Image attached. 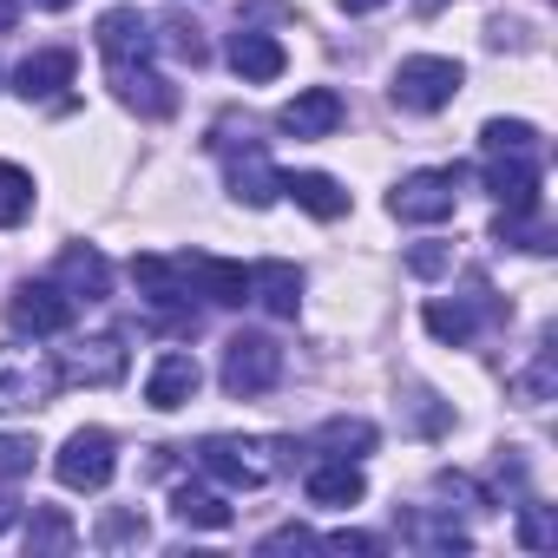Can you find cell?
I'll list each match as a JSON object with an SVG mask.
<instances>
[{
  "mask_svg": "<svg viewBox=\"0 0 558 558\" xmlns=\"http://www.w3.org/2000/svg\"><path fill=\"white\" fill-rule=\"evenodd\" d=\"M66 388L60 362L34 342H0V414H34Z\"/></svg>",
  "mask_w": 558,
  "mask_h": 558,
  "instance_id": "obj_1",
  "label": "cell"
},
{
  "mask_svg": "<svg viewBox=\"0 0 558 558\" xmlns=\"http://www.w3.org/2000/svg\"><path fill=\"white\" fill-rule=\"evenodd\" d=\"M460 86H466L460 60H447V53H408L395 66V86L388 93H395L401 112H440V106L460 99Z\"/></svg>",
  "mask_w": 558,
  "mask_h": 558,
  "instance_id": "obj_2",
  "label": "cell"
},
{
  "mask_svg": "<svg viewBox=\"0 0 558 558\" xmlns=\"http://www.w3.org/2000/svg\"><path fill=\"white\" fill-rule=\"evenodd\" d=\"M53 473H60V486H73V493H99V486H112V473H119V440H112L106 427H80V434H66V447L53 453Z\"/></svg>",
  "mask_w": 558,
  "mask_h": 558,
  "instance_id": "obj_3",
  "label": "cell"
},
{
  "mask_svg": "<svg viewBox=\"0 0 558 558\" xmlns=\"http://www.w3.org/2000/svg\"><path fill=\"white\" fill-rule=\"evenodd\" d=\"M276 381H283V349H276L269 336H230L223 342V395L256 401Z\"/></svg>",
  "mask_w": 558,
  "mask_h": 558,
  "instance_id": "obj_4",
  "label": "cell"
},
{
  "mask_svg": "<svg viewBox=\"0 0 558 558\" xmlns=\"http://www.w3.org/2000/svg\"><path fill=\"white\" fill-rule=\"evenodd\" d=\"M453 204H460V171H408L388 191V210L401 223H447Z\"/></svg>",
  "mask_w": 558,
  "mask_h": 558,
  "instance_id": "obj_5",
  "label": "cell"
},
{
  "mask_svg": "<svg viewBox=\"0 0 558 558\" xmlns=\"http://www.w3.org/2000/svg\"><path fill=\"white\" fill-rule=\"evenodd\" d=\"M197 466H204L210 480H223V486H263V480L276 473V453H269V440L210 434V440L197 447Z\"/></svg>",
  "mask_w": 558,
  "mask_h": 558,
  "instance_id": "obj_6",
  "label": "cell"
},
{
  "mask_svg": "<svg viewBox=\"0 0 558 558\" xmlns=\"http://www.w3.org/2000/svg\"><path fill=\"white\" fill-rule=\"evenodd\" d=\"M132 283L145 290V303L171 323H197L191 310V269L184 263H165V256H132Z\"/></svg>",
  "mask_w": 558,
  "mask_h": 558,
  "instance_id": "obj_7",
  "label": "cell"
},
{
  "mask_svg": "<svg viewBox=\"0 0 558 558\" xmlns=\"http://www.w3.org/2000/svg\"><path fill=\"white\" fill-rule=\"evenodd\" d=\"M8 323L21 329V336H66L73 329V296L60 290V283H21L14 290V303H8Z\"/></svg>",
  "mask_w": 558,
  "mask_h": 558,
  "instance_id": "obj_8",
  "label": "cell"
},
{
  "mask_svg": "<svg viewBox=\"0 0 558 558\" xmlns=\"http://www.w3.org/2000/svg\"><path fill=\"white\" fill-rule=\"evenodd\" d=\"M223 178H230V197L250 204V210H269L276 197H283V171L269 165L263 145H230L223 151Z\"/></svg>",
  "mask_w": 558,
  "mask_h": 558,
  "instance_id": "obj_9",
  "label": "cell"
},
{
  "mask_svg": "<svg viewBox=\"0 0 558 558\" xmlns=\"http://www.w3.org/2000/svg\"><path fill=\"white\" fill-rule=\"evenodd\" d=\"M93 40H99V53H106V66H132V60H151V47H158V34H151V21H145L138 8H112V14H99V27H93Z\"/></svg>",
  "mask_w": 558,
  "mask_h": 558,
  "instance_id": "obj_10",
  "label": "cell"
},
{
  "mask_svg": "<svg viewBox=\"0 0 558 558\" xmlns=\"http://www.w3.org/2000/svg\"><path fill=\"white\" fill-rule=\"evenodd\" d=\"M60 375L80 381V388H112V381H125V342L119 336H86V342L66 349Z\"/></svg>",
  "mask_w": 558,
  "mask_h": 558,
  "instance_id": "obj_11",
  "label": "cell"
},
{
  "mask_svg": "<svg viewBox=\"0 0 558 558\" xmlns=\"http://www.w3.org/2000/svg\"><path fill=\"white\" fill-rule=\"evenodd\" d=\"M342 119H349V106L329 86H310V93H296L283 112H276V125H283L290 138H329V132H342Z\"/></svg>",
  "mask_w": 558,
  "mask_h": 558,
  "instance_id": "obj_12",
  "label": "cell"
},
{
  "mask_svg": "<svg viewBox=\"0 0 558 558\" xmlns=\"http://www.w3.org/2000/svg\"><path fill=\"white\" fill-rule=\"evenodd\" d=\"M250 303H263L276 323H290V316L303 310V269H296V263H283V256L256 263V269H250Z\"/></svg>",
  "mask_w": 558,
  "mask_h": 558,
  "instance_id": "obj_13",
  "label": "cell"
},
{
  "mask_svg": "<svg viewBox=\"0 0 558 558\" xmlns=\"http://www.w3.org/2000/svg\"><path fill=\"white\" fill-rule=\"evenodd\" d=\"M197 381H204V368H197V355H184V349H165L158 362H151V381H145V401L158 408V414H178L191 395H197Z\"/></svg>",
  "mask_w": 558,
  "mask_h": 558,
  "instance_id": "obj_14",
  "label": "cell"
},
{
  "mask_svg": "<svg viewBox=\"0 0 558 558\" xmlns=\"http://www.w3.org/2000/svg\"><path fill=\"white\" fill-rule=\"evenodd\" d=\"M191 269V290L204 303H223V310H243L250 303V269L243 263H223V256H184Z\"/></svg>",
  "mask_w": 558,
  "mask_h": 558,
  "instance_id": "obj_15",
  "label": "cell"
},
{
  "mask_svg": "<svg viewBox=\"0 0 558 558\" xmlns=\"http://www.w3.org/2000/svg\"><path fill=\"white\" fill-rule=\"evenodd\" d=\"M112 93H119L132 112H145V119H171V112H178V93H171V80H158L145 60H132V66H112Z\"/></svg>",
  "mask_w": 558,
  "mask_h": 558,
  "instance_id": "obj_16",
  "label": "cell"
},
{
  "mask_svg": "<svg viewBox=\"0 0 558 558\" xmlns=\"http://www.w3.org/2000/svg\"><path fill=\"white\" fill-rule=\"evenodd\" d=\"M230 66H236V80H250V86H269V80H283L290 53H283V40H276V34H256V27H243V34L230 40Z\"/></svg>",
  "mask_w": 558,
  "mask_h": 558,
  "instance_id": "obj_17",
  "label": "cell"
},
{
  "mask_svg": "<svg viewBox=\"0 0 558 558\" xmlns=\"http://www.w3.org/2000/svg\"><path fill=\"white\" fill-rule=\"evenodd\" d=\"M73 66H80V60H73L66 47H40L34 60L14 66V93H21L27 106H34V99H60V86H73Z\"/></svg>",
  "mask_w": 558,
  "mask_h": 558,
  "instance_id": "obj_18",
  "label": "cell"
},
{
  "mask_svg": "<svg viewBox=\"0 0 558 558\" xmlns=\"http://www.w3.org/2000/svg\"><path fill=\"white\" fill-rule=\"evenodd\" d=\"M480 310H486V290L480 296H434L427 310H421V323H427V336L434 342H453V349H466L473 342V329H480Z\"/></svg>",
  "mask_w": 558,
  "mask_h": 558,
  "instance_id": "obj_19",
  "label": "cell"
},
{
  "mask_svg": "<svg viewBox=\"0 0 558 558\" xmlns=\"http://www.w3.org/2000/svg\"><path fill=\"white\" fill-rule=\"evenodd\" d=\"M486 191L506 210H538V165L532 158H486Z\"/></svg>",
  "mask_w": 558,
  "mask_h": 558,
  "instance_id": "obj_20",
  "label": "cell"
},
{
  "mask_svg": "<svg viewBox=\"0 0 558 558\" xmlns=\"http://www.w3.org/2000/svg\"><path fill=\"white\" fill-rule=\"evenodd\" d=\"M60 290H66L73 303H80V296H86V303H99V296L112 290V263H106L99 250H80V243H73V250H60Z\"/></svg>",
  "mask_w": 558,
  "mask_h": 558,
  "instance_id": "obj_21",
  "label": "cell"
},
{
  "mask_svg": "<svg viewBox=\"0 0 558 558\" xmlns=\"http://www.w3.org/2000/svg\"><path fill=\"white\" fill-rule=\"evenodd\" d=\"M283 197H296L310 217H323V223H336V217H349V191L329 178V171H290L283 178Z\"/></svg>",
  "mask_w": 558,
  "mask_h": 558,
  "instance_id": "obj_22",
  "label": "cell"
},
{
  "mask_svg": "<svg viewBox=\"0 0 558 558\" xmlns=\"http://www.w3.org/2000/svg\"><path fill=\"white\" fill-rule=\"evenodd\" d=\"M362 493H368V480H362V466L355 460H316L310 466V499L316 506H362Z\"/></svg>",
  "mask_w": 558,
  "mask_h": 558,
  "instance_id": "obj_23",
  "label": "cell"
},
{
  "mask_svg": "<svg viewBox=\"0 0 558 558\" xmlns=\"http://www.w3.org/2000/svg\"><path fill=\"white\" fill-rule=\"evenodd\" d=\"M73 545H80L73 512H60V506H34V519H27V551H34V558H66Z\"/></svg>",
  "mask_w": 558,
  "mask_h": 558,
  "instance_id": "obj_24",
  "label": "cell"
},
{
  "mask_svg": "<svg viewBox=\"0 0 558 558\" xmlns=\"http://www.w3.org/2000/svg\"><path fill=\"white\" fill-rule=\"evenodd\" d=\"M171 512H178V525H197V532H223L230 525V506L210 486H178L171 493Z\"/></svg>",
  "mask_w": 558,
  "mask_h": 558,
  "instance_id": "obj_25",
  "label": "cell"
},
{
  "mask_svg": "<svg viewBox=\"0 0 558 558\" xmlns=\"http://www.w3.org/2000/svg\"><path fill=\"white\" fill-rule=\"evenodd\" d=\"M480 151L486 158H538V132L525 119H486L480 125Z\"/></svg>",
  "mask_w": 558,
  "mask_h": 558,
  "instance_id": "obj_26",
  "label": "cell"
},
{
  "mask_svg": "<svg viewBox=\"0 0 558 558\" xmlns=\"http://www.w3.org/2000/svg\"><path fill=\"white\" fill-rule=\"evenodd\" d=\"M375 421H323V434H316V447L323 453H336V460H362V453H375Z\"/></svg>",
  "mask_w": 558,
  "mask_h": 558,
  "instance_id": "obj_27",
  "label": "cell"
},
{
  "mask_svg": "<svg viewBox=\"0 0 558 558\" xmlns=\"http://www.w3.org/2000/svg\"><path fill=\"white\" fill-rule=\"evenodd\" d=\"M34 217V178L21 165H0V230H14Z\"/></svg>",
  "mask_w": 558,
  "mask_h": 558,
  "instance_id": "obj_28",
  "label": "cell"
},
{
  "mask_svg": "<svg viewBox=\"0 0 558 558\" xmlns=\"http://www.w3.org/2000/svg\"><path fill=\"white\" fill-rule=\"evenodd\" d=\"M165 47H171L178 60H191V66H204V53H210V47H204V27H197V21H178V14L165 21Z\"/></svg>",
  "mask_w": 558,
  "mask_h": 558,
  "instance_id": "obj_29",
  "label": "cell"
},
{
  "mask_svg": "<svg viewBox=\"0 0 558 558\" xmlns=\"http://www.w3.org/2000/svg\"><path fill=\"white\" fill-rule=\"evenodd\" d=\"M99 545H106V551L145 545V512H106V519H99Z\"/></svg>",
  "mask_w": 558,
  "mask_h": 558,
  "instance_id": "obj_30",
  "label": "cell"
},
{
  "mask_svg": "<svg viewBox=\"0 0 558 558\" xmlns=\"http://www.w3.org/2000/svg\"><path fill=\"white\" fill-rule=\"evenodd\" d=\"M34 434H0V480H21V473H34Z\"/></svg>",
  "mask_w": 558,
  "mask_h": 558,
  "instance_id": "obj_31",
  "label": "cell"
},
{
  "mask_svg": "<svg viewBox=\"0 0 558 558\" xmlns=\"http://www.w3.org/2000/svg\"><path fill=\"white\" fill-rule=\"evenodd\" d=\"M519 545H525V551H545V545H558L551 506H525V512H519Z\"/></svg>",
  "mask_w": 558,
  "mask_h": 558,
  "instance_id": "obj_32",
  "label": "cell"
},
{
  "mask_svg": "<svg viewBox=\"0 0 558 558\" xmlns=\"http://www.w3.org/2000/svg\"><path fill=\"white\" fill-rule=\"evenodd\" d=\"M408 269H414V276H440V269H453V250H447V243H414V250H408Z\"/></svg>",
  "mask_w": 558,
  "mask_h": 558,
  "instance_id": "obj_33",
  "label": "cell"
},
{
  "mask_svg": "<svg viewBox=\"0 0 558 558\" xmlns=\"http://www.w3.org/2000/svg\"><path fill=\"white\" fill-rule=\"evenodd\" d=\"M512 395H519V401H545V395H551V362L538 355V368H525V375L512 381Z\"/></svg>",
  "mask_w": 558,
  "mask_h": 558,
  "instance_id": "obj_34",
  "label": "cell"
},
{
  "mask_svg": "<svg viewBox=\"0 0 558 558\" xmlns=\"http://www.w3.org/2000/svg\"><path fill=\"white\" fill-rule=\"evenodd\" d=\"M310 545H323L310 525H283V532H269V538H263V551H310Z\"/></svg>",
  "mask_w": 558,
  "mask_h": 558,
  "instance_id": "obj_35",
  "label": "cell"
},
{
  "mask_svg": "<svg viewBox=\"0 0 558 558\" xmlns=\"http://www.w3.org/2000/svg\"><path fill=\"white\" fill-rule=\"evenodd\" d=\"M323 545H329V551H362V558H368V551H381V538H368V532H329Z\"/></svg>",
  "mask_w": 558,
  "mask_h": 558,
  "instance_id": "obj_36",
  "label": "cell"
},
{
  "mask_svg": "<svg viewBox=\"0 0 558 558\" xmlns=\"http://www.w3.org/2000/svg\"><path fill=\"white\" fill-rule=\"evenodd\" d=\"M14 519H21V499H14V493H0V532H8Z\"/></svg>",
  "mask_w": 558,
  "mask_h": 558,
  "instance_id": "obj_37",
  "label": "cell"
},
{
  "mask_svg": "<svg viewBox=\"0 0 558 558\" xmlns=\"http://www.w3.org/2000/svg\"><path fill=\"white\" fill-rule=\"evenodd\" d=\"M342 14H375V8H388V0H336Z\"/></svg>",
  "mask_w": 558,
  "mask_h": 558,
  "instance_id": "obj_38",
  "label": "cell"
},
{
  "mask_svg": "<svg viewBox=\"0 0 558 558\" xmlns=\"http://www.w3.org/2000/svg\"><path fill=\"white\" fill-rule=\"evenodd\" d=\"M14 21H21V0H0V34H8Z\"/></svg>",
  "mask_w": 558,
  "mask_h": 558,
  "instance_id": "obj_39",
  "label": "cell"
},
{
  "mask_svg": "<svg viewBox=\"0 0 558 558\" xmlns=\"http://www.w3.org/2000/svg\"><path fill=\"white\" fill-rule=\"evenodd\" d=\"M34 8H47V14H66V8H73V0H34Z\"/></svg>",
  "mask_w": 558,
  "mask_h": 558,
  "instance_id": "obj_40",
  "label": "cell"
},
{
  "mask_svg": "<svg viewBox=\"0 0 558 558\" xmlns=\"http://www.w3.org/2000/svg\"><path fill=\"white\" fill-rule=\"evenodd\" d=\"M414 8H421V14H434V8H447V0H414Z\"/></svg>",
  "mask_w": 558,
  "mask_h": 558,
  "instance_id": "obj_41",
  "label": "cell"
}]
</instances>
